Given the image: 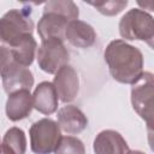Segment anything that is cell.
<instances>
[{"mask_svg": "<svg viewBox=\"0 0 154 154\" xmlns=\"http://www.w3.org/2000/svg\"><path fill=\"white\" fill-rule=\"evenodd\" d=\"M95 154H128L130 152L126 141L114 130H102L94 140Z\"/></svg>", "mask_w": 154, "mask_h": 154, "instance_id": "cell-9", "label": "cell"}, {"mask_svg": "<svg viewBox=\"0 0 154 154\" xmlns=\"http://www.w3.org/2000/svg\"><path fill=\"white\" fill-rule=\"evenodd\" d=\"M128 154H144V153L141 152V150H130Z\"/></svg>", "mask_w": 154, "mask_h": 154, "instance_id": "cell-22", "label": "cell"}, {"mask_svg": "<svg viewBox=\"0 0 154 154\" xmlns=\"http://www.w3.org/2000/svg\"><path fill=\"white\" fill-rule=\"evenodd\" d=\"M36 48H37V43L32 37V35H25L14 46L10 47L13 60L17 64L25 67L32 64L36 54Z\"/></svg>", "mask_w": 154, "mask_h": 154, "instance_id": "cell-15", "label": "cell"}, {"mask_svg": "<svg viewBox=\"0 0 154 154\" xmlns=\"http://www.w3.org/2000/svg\"><path fill=\"white\" fill-rule=\"evenodd\" d=\"M58 125L60 130L66 134L75 135L82 132L87 128L88 119L78 107L75 105H66L58 112Z\"/></svg>", "mask_w": 154, "mask_h": 154, "instance_id": "cell-11", "label": "cell"}, {"mask_svg": "<svg viewBox=\"0 0 154 154\" xmlns=\"http://www.w3.org/2000/svg\"><path fill=\"white\" fill-rule=\"evenodd\" d=\"M14 63L12 53L10 47H5V46H0V75L12 64Z\"/></svg>", "mask_w": 154, "mask_h": 154, "instance_id": "cell-20", "label": "cell"}, {"mask_svg": "<svg viewBox=\"0 0 154 154\" xmlns=\"http://www.w3.org/2000/svg\"><path fill=\"white\" fill-rule=\"evenodd\" d=\"M1 77L4 89L8 95L22 89L30 90L34 84V77L31 71L28 67L17 64L16 61L12 63L1 73Z\"/></svg>", "mask_w": 154, "mask_h": 154, "instance_id": "cell-8", "label": "cell"}, {"mask_svg": "<svg viewBox=\"0 0 154 154\" xmlns=\"http://www.w3.org/2000/svg\"><path fill=\"white\" fill-rule=\"evenodd\" d=\"M53 85L55 88L58 99H60L63 102H70L72 101L79 89V78L75 69L70 65H65L61 69L58 70L55 73Z\"/></svg>", "mask_w": 154, "mask_h": 154, "instance_id": "cell-7", "label": "cell"}, {"mask_svg": "<svg viewBox=\"0 0 154 154\" xmlns=\"http://www.w3.org/2000/svg\"><path fill=\"white\" fill-rule=\"evenodd\" d=\"M43 13H57L69 20L78 19V7L73 1H48L45 4Z\"/></svg>", "mask_w": 154, "mask_h": 154, "instance_id": "cell-16", "label": "cell"}, {"mask_svg": "<svg viewBox=\"0 0 154 154\" xmlns=\"http://www.w3.org/2000/svg\"><path fill=\"white\" fill-rule=\"evenodd\" d=\"M54 154H85L83 142L73 136H61Z\"/></svg>", "mask_w": 154, "mask_h": 154, "instance_id": "cell-18", "label": "cell"}, {"mask_svg": "<svg viewBox=\"0 0 154 154\" xmlns=\"http://www.w3.org/2000/svg\"><path fill=\"white\" fill-rule=\"evenodd\" d=\"M30 147L35 154H51L58 147L61 132L58 123L43 118L35 122L30 130Z\"/></svg>", "mask_w": 154, "mask_h": 154, "instance_id": "cell-5", "label": "cell"}, {"mask_svg": "<svg viewBox=\"0 0 154 154\" xmlns=\"http://www.w3.org/2000/svg\"><path fill=\"white\" fill-rule=\"evenodd\" d=\"M2 143L7 144L11 149L16 152V154H25L26 150V138L25 134L19 128H11L6 131Z\"/></svg>", "mask_w": 154, "mask_h": 154, "instance_id": "cell-17", "label": "cell"}, {"mask_svg": "<svg viewBox=\"0 0 154 154\" xmlns=\"http://www.w3.org/2000/svg\"><path fill=\"white\" fill-rule=\"evenodd\" d=\"M93 7H95L100 13L105 16H116L122 10H124L128 5L125 0H111V1H99V2H89Z\"/></svg>", "mask_w": 154, "mask_h": 154, "instance_id": "cell-19", "label": "cell"}, {"mask_svg": "<svg viewBox=\"0 0 154 154\" xmlns=\"http://www.w3.org/2000/svg\"><path fill=\"white\" fill-rule=\"evenodd\" d=\"M120 36L125 40L146 41L153 47L154 40V19L141 8H132L128 11L119 22Z\"/></svg>", "mask_w": 154, "mask_h": 154, "instance_id": "cell-2", "label": "cell"}, {"mask_svg": "<svg viewBox=\"0 0 154 154\" xmlns=\"http://www.w3.org/2000/svg\"><path fill=\"white\" fill-rule=\"evenodd\" d=\"M111 76L124 84H134L143 73V55L123 40H113L103 53Z\"/></svg>", "mask_w": 154, "mask_h": 154, "instance_id": "cell-1", "label": "cell"}, {"mask_svg": "<svg viewBox=\"0 0 154 154\" xmlns=\"http://www.w3.org/2000/svg\"><path fill=\"white\" fill-rule=\"evenodd\" d=\"M34 108L43 114H52L58 108V95L53 83L42 82L40 83L32 94Z\"/></svg>", "mask_w": 154, "mask_h": 154, "instance_id": "cell-14", "label": "cell"}, {"mask_svg": "<svg viewBox=\"0 0 154 154\" xmlns=\"http://www.w3.org/2000/svg\"><path fill=\"white\" fill-rule=\"evenodd\" d=\"M95 38L96 34L90 24L78 19L69 22L65 31V40H67L72 46L88 48L95 42Z\"/></svg>", "mask_w": 154, "mask_h": 154, "instance_id": "cell-12", "label": "cell"}, {"mask_svg": "<svg viewBox=\"0 0 154 154\" xmlns=\"http://www.w3.org/2000/svg\"><path fill=\"white\" fill-rule=\"evenodd\" d=\"M69 22L67 18L57 13H43L37 24V32L42 41L48 38H59L64 41Z\"/></svg>", "mask_w": 154, "mask_h": 154, "instance_id": "cell-13", "label": "cell"}, {"mask_svg": "<svg viewBox=\"0 0 154 154\" xmlns=\"http://www.w3.org/2000/svg\"><path fill=\"white\" fill-rule=\"evenodd\" d=\"M36 59L40 69L47 73H57L59 69L67 65L70 54L59 38H48L40 45Z\"/></svg>", "mask_w": 154, "mask_h": 154, "instance_id": "cell-6", "label": "cell"}, {"mask_svg": "<svg viewBox=\"0 0 154 154\" xmlns=\"http://www.w3.org/2000/svg\"><path fill=\"white\" fill-rule=\"evenodd\" d=\"M34 107L30 90L22 89L8 95L6 101V116L10 120L17 122L26 118Z\"/></svg>", "mask_w": 154, "mask_h": 154, "instance_id": "cell-10", "label": "cell"}, {"mask_svg": "<svg viewBox=\"0 0 154 154\" xmlns=\"http://www.w3.org/2000/svg\"><path fill=\"white\" fill-rule=\"evenodd\" d=\"M153 75L150 72H143L142 76L132 84L131 103L135 112L147 123L149 134H152L153 128Z\"/></svg>", "mask_w": 154, "mask_h": 154, "instance_id": "cell-4", "label": "cell"}, {"mask_svg": "<svg viewBox=\"0 0 154 154\" xmlns=\"http://www.w3.org/2000/svg\"><path fill=\"white\" fill-rule=\"evenodd\" d=\"M0 154H16V152L13 149H11L7 144L0 143Z\"/></svg>", "mask_w": 154, "mask_h": 154, "instance_id": "cell-21", "label": "cell"}, {"mask_svg": "<svg viewBox=\"0 0 154 154\" xmlns=\"http://www.w3.org/2000/svg\"><path fill=\"white\" fill-rule=\"evenodd\" d=\"M25 10L12 8L0 18V41L14 46L25 35H32L34 22Z\"/></svg>", "mask_w": 154, "mask_h": 154, "instance_id": "cell-3", "label": "cell"}]
</instances>
